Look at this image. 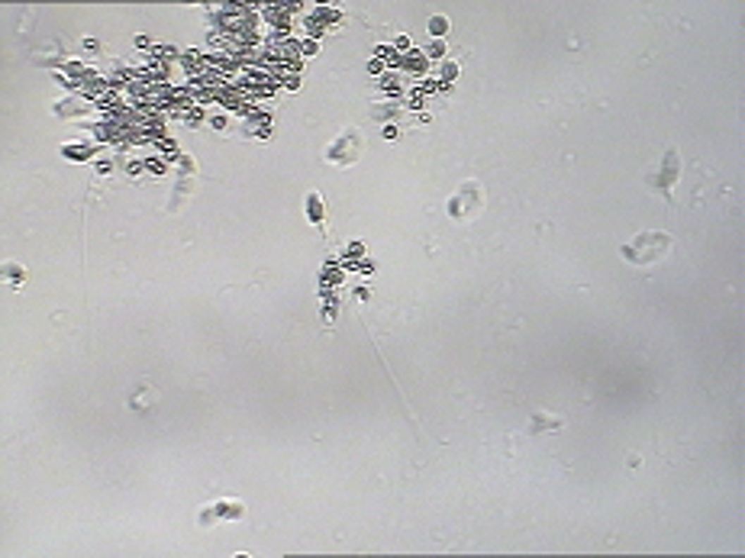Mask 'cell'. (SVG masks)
<instances>
[{
    "label": "cell",
    "mask_w": 745,
    "mask_h": 558,
    "mask_svg": "<svg viewBox=\"0 0 745 558\" xmlns=\"http://www.w3.org/2000/svg\"><path fill=\"white\" fill-rule=\"evenodd\" d=\"M668 252H671V236H668V232H662V230L639 232V236H632L629 242L620 249L623 261H629V265H642V268L662 261Z\"/></svg>",
    "instance_id": "obj_1"
},
{
    "label": "cell",
    "mask_w": 745,
    "mask_h": 558,
    "mask_svg": "<svg viewBox=\"0 0 745 558\" xmlns=\"http://www.w3.org/2000/svg\"><path fill=\"white\" fill-rule=\"evenodd\" d=\"M681 171H684V165H681V155H677V149H668L662 159V165L652 171V175L646 178V184L652 187L655 194H662L668 204H675V184L681 181Z\"/></svg>",
    "instance_id": "obj_2"
},
{
    "label": "cell",
    "mask_w": 745,
    "mask_h": 558,
    "mask_svg": "<svg viewBox=\"0 0 745 558\" xmlns=\"http://www.w3.org/2000/svg\"><path fill=\"white\" fill-rule=\"evenodd\" d=\"M481 204H484V187L478 181H464L455 197L449 200V216L458 223H468L481 213Z\"/></svg>",
    "instance_id": "obj_3"
},
{
    "label": "cell",
    "mask_w": 745,
    "mask_h": 558,
    "mask_svg": "<svg viewBox=\"0 0 745 558\" xmlns=\"http://www.w3.org/2000/svg\"><path fill=\"white\" fill-rule=\"evenodd\" d=\"M358 155H362V132H358L355 126H349V130L339 136V142H333V146L323 152V159L333 161V165H352V161H358Z\"/></svg>",
    "instance_id": "obj_4"
},
{
    "label": "cell",
    "mask_w": 745,
    "mask_h": 558,
    "mask_svg": "<svg viewBox=\"0 0 745 558\" xmlns=\"http://www.w3.org/2000/svg\"><path fill=\"white\" fill-rule=\"evenodd\" d=\"M562 426H565L562 416H548V413H542V410H536L529 416V433H532V436H542V433H555V429H562Z\"/></svg>",
    "instance_id": "obj_5"
},
{
    "label": "cell",
    "mask_w": 745,
    "mask_h": 558,
    "mask_svg": "<svg viewBox=\"0 0 745 558\" xmlns=\"http://www.w3.org/2000/svg\"><path fill=\"white\" fill-rule=\"evenodd\" d=\"M210 513H213V516H223V520H242V516H245V507L236 504V500H229V504L210 507Z\"/></svg>",
    "instance_id": "obj_6"
},
{
    "label": "cell",
    "mask_w": 745,
    "mask_h": 558,
    "mask_svg": "<svg viewBox=\"0 0 745 558\" xmlns=\"http://www.w3.org/2000/svg\"><path fill=\"white\" fill-rule=\"evenodd\" d=\"M4 275L10 278V284H16V287H20V284H23V278H26V271L20 265H4Z\"/></svg>",
    "instance_id": "obj_7"
},
{
    "label": "cell",
    "mask_w": 745,
    "mask_h": 558,
    "mask_svg": "<svg viewBox=\"0 0 745 558\" xmlns=\"http://www.w3.org/2000/svg\"><path fill=\"white\" fill-rule=\"evenodd\" d=\"M319 204H323V200H319V194H310V213H313V223L323 220V216H319Z\"/></svg>",
    "instance_id": "obj_8"
},
{
    "label": "cell",
    "mask_w": 745,
    "mask_h": 558,
    "mask_svg": "<svg viewBox=\"0 0 745 558\" xmlns=\"http://www.w3.org/2000/svg\"><path fill=\"white\" fill-rule=\"evenodd\" d=\"M433 30H436V32L445 30V20H442V16H436V20H433Z\"/></svg>",
    "instance_id": "obj_9"
}]
</instances>
